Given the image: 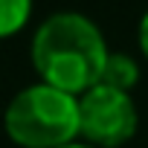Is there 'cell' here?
<instances>
[{"mask_svg": "<svg viewBox=\"0 0 148 148\" xmlns=\"http://www.w3.org/2000/svg\"><path fill=\"white\" fill-rule=\"evenodd\" d=\"M32 67L38 79L70 96L99 84L110 55L102 29L82 12H55L32 35Z\"/></svg>", "mask_w": 148, "mask_h": 148, "instance_id": "6da1fadb", "label": "cell"}, {"mask_svg": "<svg viewBox=\"0 0 148 148\" xmlns=\"http://www.w3.org/2000/svg\"><path fill=\"white\" fill-rule=\"evenodd\" d=\"M9 139L21 148H61L79 136V96L44 82L12 96L3 113Z\"/></svg>", "mask_w": 148, "mask_h": 148, "instance_id": "7a4b0ae2", "label": "cell"}, {"mask_svg": "<svg viewBox=\"0 0 148 148\" xmlns=\"http://www.w3.org/2000/svg\"><path fill=\"white\" fill-rule=\"evenodd\" d=\"M136 125L139 113L131 93L93 84L79 96V136H84L87 145L119 148L136 134Z\"/></svg>", "mask_w": 148, "mask_h": 148, "instance_id": "3957f363", "label": "cell"}, {"mask_svg": "<svg viewBox=\"0 0 148 148\" xmlns=\"http://www.w3.org/2000/svg\"><path fill=\"white\" fill-rule=\"evenodd\" d=\"M136 82H139V64L128 52H110L108 61H105V67H102L99 84L122 90V93H131L136 87Z\"/></svg>", "mask_w": 148, "mask_h": 148, "instance_id": "277c9868", "label": "cell"}, {"mask_svg": "<svg viewBox=\"0 0 148 148\" xmlns=\"http://www.w3.org/2000/svg\"><path fill=\"white\" fill-rule=\"evenodd\" d=\"M32 15V0H0V38L18 35Z\"/></svg>", "mask_w": 148, "mask_h": 148, "instance_id": "5b68a950", "label": "cell"}, {"mask_svg": "<svg viewBox=\"0 0 148 148\" xmlns=\"http://www.w3.org/2000/svg\"><path fill=\"white\" fill-rule=\"evenodd\" d=\"M139 49H142V55L148 58V12H145L142 21H139Z\"/></svg>", "mask_w": 148, "mask_h": 148, "instance_id": "8992f818", "label": "cell"}, {"mask_svg": "<svg viewBox=\"0 0 148 148\" xmlns=\"http://www.w3.org/2000/svg\"><path fill=\"white\" fill-rule=\"evenodd\" d=\"M61 148H93V145H87V142H70V145H61Z\"/></svg>", "mask_w": 148, "mask_h": 148, "instance_id": "52a82bcc", "label": "cell"}]
</instances>
